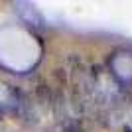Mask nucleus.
Instances as JSON below:
<instances>
[{"instance_id":"5","label":"nucleus","mask_w":132,"mask_h":132,"mask_svg":"<svg viewBox=\"0 0 132 132\" xmlns=\"http://www.w3.org/2000/svg\"><path fill=\"white\" fill-rule=\"evenodd\" d=\"M6 114H10V112H8V106H6V103H0V118H4Z\"/></svg>"},{"instance_id":"1","label":"nucleus","mask_w":132,"mask_h":132,"mask_svg":"<svg viewBox=\"0 0 132 132\" xmlns=\"http://www.w3.org/2000/svg\"><path fill=\"white\" fill-rule=\"evenodd\" d=\"M51 109H53V114L57 120L65 122L69 118V101H67L65 93L63 91H57L53 95V103H51Z\"/></svg>"},{"instance_id":"3","label":"nucleus","mask_w":132,"mask_h":132,"mask_svg":"<svg viewBox=\"0 0 132 132\" xmlns=\"http://www.w3.org/2000/svg\"><path fill=\"white\" fill-rule=\"evenodd\" d=\"M81 122L75 120V118H67L63 124H61V132H81Z\"/></svg>"},{"instance_id":"6","label":"nucleus","mask_w":132,"mask_h":132,"mask_svg":"<svg viewBox=\"0 0 132 132\" xmlns=\"http://www.w3.org/2000/svg\"><path fill=\"white\" fill-rule=\"evenodd\" d=\"M124 132H132V130H130V128H128V126H124Z\"/></svg>"},{"instance_id":"4","label":"nucleus","mask_w":132,"mask_h":132,"mask_svg":"<svg viewBox=\"0 0 132 132\" xmlns=\"http://www.w3.org/2000/svg\"><path fill=\"white\" fill-rule=\"evenodd\" d=\"M55 79L59 83H67V73H65V69H55Z\"/></svg>"},{"instance_id":"2","label":"nucleus","mask_w":132,"mask_h":132,"mask_svg":"<svg viewBox=\"0 0 132 132\" xmlns=\"http://www.w3.org/2000/svg\"><path fill=\"white\" fill-rule=\"evenodd\" d=\"M34 93H36V101H38L42 106H51V103H53V93H51V89L47 87V85L39 83Z\"/></svg>"}]
</instances>
